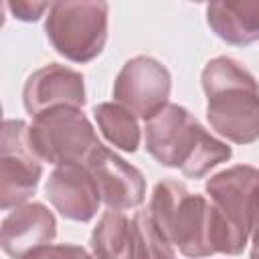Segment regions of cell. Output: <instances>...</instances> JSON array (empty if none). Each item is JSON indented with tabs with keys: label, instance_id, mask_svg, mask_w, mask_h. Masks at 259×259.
<instances>
[{
	"label": "cell",
	"instance_id": "9",
	"mask_svg": "<svg viewBox=\"0 0 259 259\" xmlns=\"http://www.w3.org/2000/svg\"><path fill=\"white\" fill-rule=\"evenodd\" d=\"M210 202L247 237H251L253 210L259 198V170L253 166H233L206 180Z\"/></svg>",
	"mask_w": 259,
	"mask_h": 259
},
{
	"label": "cell",
	"instance_id": "3",
	"mask_svg": "<svg viewBox=\"0 0 259 259\" xmlns=\"http://www.w3.org/2000/svg\"><path fill=\"white\" fill-rule=\"evenodd\" d=\"M206 119L210 127L235 144L259 140V83L235 59L217 57L202 71Z\"/></svg>",
	"mask_w": 259,
	"mask_h": 259
},
{
	"label": "cell",
	"instance_id": "2",
	"mask_svg": "<svg viewBox=\"0 0 259 259\" xmlns=\"http://www.w3.org/2000/svg\"><path fill=\"white\" fill-rule=\"evenodd\" d=\"M146 150L166 168L188 178H202L233 156L231 146L210 136L182 105L168 103L146 121Z\"/></svg>",
	"mask_w": 259,
	"mask_h": 259
},
{
	"label": "cell",
	"instance_id": "19",
	"mask_svg": "<svg viewBox=\"0 0 259 259\" xmlns=\"http://www.w3.org/2000/svg\"><path fill=\"white\" fill-rule=\"evenodd\" d=\"M251 259H259V249H253L251 251Z\"/></svg>",
	"mask_w": 259,
	"mask_h": 259
},
{
	"label": "cell",
	"instance_id": "18",
	"mask_svg": "<svg viewBox=\"0 0 259 259\" xmlns=\"http://www.w3.org/2000/svg\"><path fill=\"white\" fill-rule=\"evenodd\" d=\"M8 10L18 18V20H24V22H32V20H38L42 16L45 10H49L51 6L47 2H28V0H16V2H8L6 4Z\"/></svg>",
	"mask_w": 259,
	"mask_h": 259
},
{
	"label": "cell",
	"instance_id": "11",
	"mask_svg": "<svg viewBox=\"0 0 259 259\" xmlns=\"http://www.w3.org/2000/svg\"><path fill=\"white\" fill-rule=\"evenodd\" d=\"M45 196L61 217L79 223L93 219L101 202L97 184L85 164L57 166L45 184Z\"/></svg>",
	"mask_w": 259,
	"mask_h": 259
},
{
	"label": "cell",
	"instance_id": "10",
	"mask_svg": "<svg viewBox=\"0 0 259 259\" xmlns=\"http://www.w3.org/2000/svg\"><path fill=\"white\" fill-rule=\"evenodd\" d=\"M22 101L32 117L63 105L81 109L85 103V79L79 71L65 65H45L26 79Z\"/></svg>",
	"mask_w": 259,
	"mask_h": 259
},
{
	"label": "cell",
	"instance_id": "5",
	"mask_svg": "<svg viewBox=\"0 0 259 259\" xmlns=\"http://www.w3.org/2000/svg\"><path fill=\"white\" fill-rule=\"evenodd\" d=\"M28 136L38 158L55 166L85 164L91 152L101 146L83 111L67 105L32 117Z\"/></svg>",
	"mask_w": 259,
	"mask_h": 259
},
{
	"label": "cell",
	"instance_id": "7",
	"mask_svg": "<svg viewBox=\"0 0 259 259\" xmlns=\"http://www.w3.org/2000/svg\"><path fill=\"white\" fill-rule=\"evenodd\" d=\"M172 89L170 71L154 57L130 59L115 77L113 99L142 119H152L168 105Z\"/></svg>",
	"mask_w": 259,
	"mask_h": 259
},
{
	"label": "cell",
	"instance_id": "20",
	"mask_svg": "<svg viewBox=\"0 0 259 259\" xmlns=\"http://www.w3.org/2000/svg\"><path fill=\"white\" fill-rule=\"evenodd\" d=\"M93 259H95V257H93Z\"/></svg>",
	"mask_w": 259,
	"mask_h": 259
},
{
	"label": "cell",
	"instance_id": "8",
	"mask_svg": "<svg viewBox=\"0 0 259 259\" xmlns=\"http://www.w3.org/2000/svg\"><path fill=\"white\" fill-rule=\"evenodd\" d=\"M93 176L101 200L111 210L134 208L144 202L146 180L138 168L105 146H97L85 162Z\"/></svg>",
	"mask_w": 259,
	"mask_h": 259
},
{
	"label": "cell",
	"instance_id": "1",
	"mask_svg": "<svg viewBox=\"0 0 259 259\" xmlns=\"http://www.w3.org/2000/svg\"><path fill=\"white\" fill-rule=\"evenodd\" d=\"M148 210L168 241L190 259L214 253L239 255L249 239L212 202L188 192L176 180H162L154 186Z\"/></svg>",
	"mask_w": 259,
	"mask_h": 259
},
{
	"label": "cell",
	"instance_id": "12",
	"mask_svg": "<svg viewBox=\"0 0 259 259\" xmlns=\"http://www.w3.org/2000/svg\"><path fill=\"white\" fill-rule=\"evenodd\" d=\"M55 235L57 223L53 212L40 202H24L4 217L0 243L8 257L22 259L30 251L51 245Z\"/></svg>",
	"mask_w": 259,
	"mask_h": 259
},
{
	"label": "cell",
	"instance_id": "14",
	"mask_svg": "<svg viewBox=\"0 0 259 259\" xmlns=\"http://www.w3.org/2000/svg\"><path fill=\"white\" fill-rule=\"evenodd\" d=\"M95 259H132V223L119 210H105L91 233Z\"/></svg>",
	"mask_w": 259,
	"mask_h": 259
},
{
	"label": "cell",
	"instance_id": "17",
	"mask_svg": "<svg viewBox=\"0 0 259 259\" xmlns=\"http://www.w3.org/2000/svg\"><path fill=\"white\" fill-rule=\"evenodd\" d=\"M22 259H93L79 245H45L30 251Z\"/></svg>",
	"mask_w": 259,
	"mask_h": 259
},
{
	"label": "cell",
	"instance_id": "16",
	"mask_svg": "<svg viewBox=\"0 0 259 259\" xmlns=\"http://www.w3.org/2000/svg\"><path fill=\"white\" fill-rule=\"evenodd\" d=\"M132 259H174L168 237L160 231L150 210H138L132 217Z\"/></svg>",
	"mask_w": 259,
	"mask_h": 259
},
{
	"label": "cell",
	"instance_id": "4",
	"mask_svg": "<svg viewBox=\"0 0 259 259\" xmlns=\"http://www.w3.org/2000/svg\"><path fill=\"white\" fill-rule=\"evenodd\" d=\"M105 2H55L45 20V32L59 55L73 63L95 59L107 40Z\"/></svg>",
	"mask_w": 259,
	"mask_h": 259
},
{
	"label": "cell",
	"instance_id": "6",
	"mask_svg": "<svg viewBox=\"0 0 259 259\" xmlns=\"http://www.w3.org/2000/svg\"><path fill=\"white\" fill-rule=\"evenodd\" d=\"M28 127L22 119L2 123L0 142V206L8 210L24 204L36 190L42 174L40 158L30 146Z\"/></svg>",
	"mask_w": 259,
	"mask_h": 259
},
{
	"label": "cell",
	"instance_id": "15",
	"mask_svg": "<svg viewBox=\"0 0 259 259\" xmlns=\"http://www.w3.org/2000/svg\"><path fill=\"white\" fill-rule=\"evenodd\" d=\"M93 117L107 138L109 144L121 148L123 152H136L140 146V127L130 109L119 103H97L93 107Z\"/></svg>",
	"mask_w": 259,
	"mask_h": 259
},
{
	"label": "cell",
	"instance_id": "13",
	"mask_svg": "<svg viewBox=\"0 0 259 259\" xmlns=\"http://www.w3.org/2000/svg\"><path fill=\"white\" fill-rule=\"evenodd\" d=\"M206 22L229 45L245 47L259 40V0L212 2L206 6Z\"/></svg>",
	"mask_w": 259,
	"mask_h": 259
}]
</instances>
